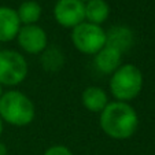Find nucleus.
<instances>
[{
    "mask_svg": "<svg viewBox=\"0 0 155 155\" xmlns=\"http://www.w3.org/2000/svg\"><path fill=\"white\" fill-rule=\"evenodd\" d=\"M100 128L114 140H126L139 128V115L130 103L113 100L100 113Z\"/></svg>",
    "mask_w": 155,
    "mask_h": 155,
    "instance_id": "nucleus-1",
    "label": "nucleus"
},
{
    "mask_svg": "<svg viewBox=\"0 0 155 155\" xmlns=\"http://www.w3.org/2000/svg\"><path fill=\"white\" fill-rule=\"evenodd\" d=\"M35 103L18 89L3 92L0 97V118L12 126H28L35 121Z\"/></svg>",
    "mask_w": 155,
    "mask_h": 155,
    "instance_id": "nucleus-2",
    "label": "nucleus"
},
{
    "mask_svg": "<svg viewBox=\"0 0 155 155\" xmlns=\"http://www.w3.org/2000/svg\"><path fill=\"white\" fill-rule=\"evenodd\" d=\"M144 84L141 70L132 63L121 64L110 77V92L118 102L130 103L140 95Z\"/></svg>",
    "mask_w": 155,
    "mask_h": 155,
    "instance_id": "nucleus-3",
    "label": "nucleus"
},
{
    "mask_svg": "<svg viewBox=\"0 0 155 155\" xmlns=\"http://www.w3.org/2000/svg\"><path fill=\"white\" fill-rule=\"evenodd\" d=\"M70 37L74 48L84 55H95L106 45V30L87 21L71 29Z\"/></svg>",
    "mask_w": 155,
    "mask_h": 155,
    "instance_id": "nucleus-4",
    "label": "nucleus"
},
{
    "mask_svg": "<svg viewBox=\"0 0 155 155\" xmlns=\"http://www.w3.org/2000/svg\"><path fill=\"white\" fill-rule=\"evenodd\" d=\"M28 62L15 50L0 51V84L3 87H17L28 77Z\"/></svg>",
    "mask_w": 155,
    "mask_h": 155,
    "instance_id": "nucleus-5",
    "label": "nucleus"
},
{
    "mask_svg": "<svg viewBox=\"0 0 155 155\" xmlns=\"http://www.w3.org/2000/svg\"><path fill=\"white\" fill-rule=\"evenodd\" d=\"M56 24L66 29H74L85 21V3L81 0H58L54 6Z\"/></svg>",
    "mask_w": 155,
    "mask_h": 155,
    "instance_id": "nucleus-6",
    "label": "nucleus"
},
{
    "mask_svg": "<svg viewBox=\"0 0 155 155\" xmlns=\"http://www.w3.org/2000/svg\"><path fill=\"white\" fill-rule=\"evenodd\" d=\"M19 48L29 55H40L48 47V36L41 26L24 25L21 26L17 36Z\"/></svg>",
    "mask_w": 155,
    "mask_h": 155,
    "instance_id": "nucleus-7",
    "label": "nucleus"
},
{
    "mask_svg": "<svg viewBox=\"0 0 155 155\" xmlns=\"http://www.w3.org/2000/svg\"><path fill=\"white\" fill-rule=\"evenodd\" d=\"M121 64H122V52L110 45H104L99 52L94 55L95 69L106 76H111Z\"/></svg>",
    "mask_w": 155,
    "mask_h": 155,
    "instance_id": "nucleus-8",
    "label": "nucleus"
},
{
    "mask_svg": "<svg viewBox=\"0 0 155 155\" xmlns=\"http://www.w3.org/2000/svg\"><path fill=\"white\" fill-rule=\"evenodd\" d=\"M21 22L17 10L0 6V43H10L15 40L21 29Z\"/></svg>",
    "mask_w": 155,
    "mask_h": 155,
    "instance_id": "nucleus-9",
    "label": "nucleus"
},
{
    "mask_svg": "<svg viewBox=\"0 0 155 155\" xmlns=\"http://www.w3.org/2000/svg\"><path fill=\"white\" fill-rule=\"evenodd\" d=\"M133 41H135L133 32L128 26L115 25L106 32V45H110L122 54L130 50Z\"/></svg>",
    "mask_w": 155,
    "mask_h": 155,
    "instance_id": "nucleus-10",
    "label": "nucleus"
},
{
    "mask_svg": "<svg viewBox=\"0 0 155 155\" xmlns=\"http://www.w3.org/2000/svg\"><path fill=\"white\" fill-rule=\"evenodd\" d=\"M82 106L91 113H102L104 107L108 104V96L103 88L92 85L84 89L81 95Z\"/></svg>",
    "mask_w": 155,
    "mask_h": 155,
    "instance_id": "nucleus-11",
    "label": "nucleus"
},
{
    "mask_svg": "<svg viewBox=\"0 0 155 155\" xmlns=\"http://www.w3.org/2000/svg\"><path fill=\"white\" fill-rule=\"evenodd\" d=\"M110 17V6L106 0H89L85 3V21L91 24H104Z\"/></svg>",
    "mask_w": 155,
    "mask_h": 155,
    "instance_id": "nucleus-12",
    "label": "nucleus"
},
{
    "mask_svg": "<svg viewBox=\"0 0 155 155\" xmlns=\"http://www.w3.org/2000/svg\"><path fill=\"white\" fill-rule=\"evenodd\" d=\"M40 62L44 70L59 71L64 64V54L58 47H47L40 54Z\"/></svg>",
    "mask_w": 155,
    "mask_h": 155,
    "instance_id": "nucleus-13",
    "label": "nucleus"
},
{
    "mask_svg": "<svg viewBox=\"0 0 155 155\" xmlns=\"http://www.w3.org/2000/svg\"><path fill=\"white\" fill-rule=\"evenodd\" d=\"M41 6L35 2V0H26L24 3H21V6L18 7L17 14L19 18L21 25H36L41 18Z\"/></svg>",
    "mask_w": 155,
    "mask_h": 155,
    "instance_id": "nucleus-14",
    "label": "nucleus"
},
{
    "mask_svg": "<svg viewBox=\"0 0 155 155\" xmlns=\"http://www.w3.org/2000/svg\"><path fill=\"white\" fill-rule=\"evenodd\" d=\"M43 155H73V152L69 147L62 146V144H55V146H51L50 148L45 150Z\"/></svg>",
    "mask_w": 155,
    "mask_h": 155,
    "instance_id": "nucleus-15",
    "label": "nucleus"
},
{
    "mask_svg": "<svg viewBox=\"0 0 155 155\" xmlns=\"http://www.w3.org/2000/svg\"><path fill=\"white\" fill-rule=\"evenodd\" d=\"M0 155H8V148L3 141H0Z\"/></svg>",
    "mask_w": 155,
    "mask_h": 155,
    "instance_id": "nucleus-16",
    "label": "nucleus"
},
{
    "mask_svg": "<svg viewBox=\"0 0 155 155\" xmlns=\"http://www.w3.org/2000/svg\"><path fill=\"white\" fill-rule=\"evenodd\" d=\"M3 126H4V122L0 118V137H2V133H3Z\"/></svg>",
    "mask_w": 155,
    "mask_h": 155,
    "instance_id": "nucleus-17",
    "label": "nucleus"
},
{
    "mask_svg": "<svg viewBox=\"0 0 155 155\" xmlns=\"http://www.w3.org/2000/svg\"><path fill=\"white\" fill-rule=\"evenodd\" d=\"M3 85H2V84H0V97H2V95H3Z\"/></svg>",
    "mask_w": 155,
    "mask_h": 155,
    "instance_id": "nucleus-18",
    "label": "nucleus"
},
{
    "mask_svg": "<svg viewBox=\"0 0 155 155\" xmlns=\"http://www.w3.org/2000/svg\"><path fill=\"white\" fill-rule=\"evenodd\" d=\"M81 2H84V3H87V2H89V0H81Z\"/></svg>",
    "mask_w": 155,
    "mask_h": 155,
    "instance_id": "nucleus-19",
    "label": "nucleus"
}]
</instances>
